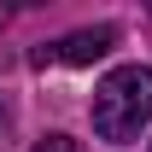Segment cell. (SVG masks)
I'll list each match as a JSON object with an SVG mask.
<instances>
[{
  "label": "cell",
  "instance_id": "6da1fadb",
  "mask_svg": "<svg viewBox=\"0 0 152 152\" xmlns=\"http://www.w3.org/2000/svg\"><path fill=\"white\" fill-rule=\"evenodd\" d=\"M146 117H152V70L123 64L94 88V134L99 140L123 146V140H134L146 129Z\"/></svg>",
  "mask_w": 152,
  "mask_h": 152
},
{
  "label": "cell",
  "instance_id": "7a4b0ae2",
  "mask_svg": "<svg viewBox=\"0 0 152 152\" xmlns=\"http://www.w3.org/2000/svg\"><path fill=\"white\" fill-rule=\"evenodd\" d=\"M111 47H117V29H111V23H94V29H76V35H64L53 53L64 58V64H94V58H105Z\"/></svg>",
  "mask_w": 152,
  "mask_h": 152
},
{
  "label": "cell",
  "instance_id": "3957f363",
  "mask_svg": "<svg viewBox=\"0 0 152 152\" xmlns=\"http://www.w3.org/2000/svg\"><path fill=\"white\" fill-rule=\"evenodd\" d=\"M35 152H76V140H70V134H47Z\"/></svg>",
  "mask_w": 152,
  "mask_h": 152
},
{
  "label": "cell",
  "instance_id": "277c9868",
  "mask_svg": "<svg viewBox=\"0 0 152 152\" xmlns=\"http://www.w3.org/2000/svg\"><path fill=\"white\" fill-rule=\"evenodd\" d=\"M0 117H6V111H0Z\"/></svg>",
  "mask_w": 152,
  "mask_h": 152
}]
</instances>
